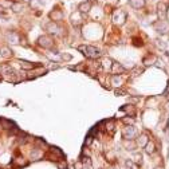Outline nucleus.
I'll use <instances>...</instances> for the list:
<instances>
[{
    "label": "nucleus",
    "mask_w": 169,
    "mask_h": 169,
    "mask_svg": "<svg viewBox=\"0 0 169 169\" xmlns=\"http://www.w3.org/2000/svg\"><path fill=\"white\" fill-rule=\"evenodd\" d=\"M78 50L89 59H97L102 55V53H101L98 48H95L94 46H79Z\"/></svg>",
    "instance_id": "obj_1"
},
{
    "label": "nucleus",
    "mask_w": 169,
    "mask_h": 169,
    "mask_svg": "<svg viewBox=\"0 0 169 169\" xmlns=\"http://www.w3.org/2000/svg\"><path fill=\"white\" fill-rule=\"evenodd\" d=\"M122 134L124 138H126V140H134L138 136V130L136 128H133V126H128V128L124 129Z\"/></svg>",
    "instance_id": "obj_2"
},
{
    "label": "nucleus",
    "mask_w": 169,
    "mask_h": 169,
    "mask_svg": "<svg viewBox=\"0 0 169 169\" xmlns=\"http://www.w3.org/2000/svg\"><path fill=\"white\" fill-rule=\"evenodd\" d=\"M38 43H39V46H42L43 48H51V47L54 46L53 38H50L48 35L40 36V38H39V40H38Z\"/></svg>",
    "instance_id": "obj_3"
},
{
    "label": "nucleus",
    "mask_w": 169,
    "mask_h": 169,
    "mask_svg": "<svg viewBox=\"0 0 169 169\" xmlns=\"http://www.w3.org/2000/svg\"><path fill=\"white\" fill-rule=\"evenodd\" d=\"M156 30H157V32H160V34H168L169 32V24L166 23V22L160 20L157 24H156Z\"/></svg>",
    "instance_id": "obj_4"
},
{
    "label": "nucleus",
    "mask_w": 169,
    "mask_h": 169,
    "mask_svg": "<svg viewBox=\"0 0 169 169\" xmlns=\"http://www.w3.org/2000/svg\"><path fill=\"white\" fill-rule=\"evenodd\" d=\"M111 73L116 74V75H120V74L125 73V67L122 66L121 63H117V62H113V64H111Z\"/></svg>",
    "instance_id": "obj_5"
},
{
    "label": "nucleus",
    "mask_w": 169,
    "mask_h": 169,
    "mask_svg": "<svg viewBox=\"0 0 169 169\" xmlns=\"http://www.w3.org/2000/svg\"><path fill=\"white\" fill-rule=\"evenodd\" d=\"M90 8H91V1L90 0H86V1L81 3L79 4V7H78V9H79L81 14H87V12L90 11Z\"/></svg>",
    "instance_id": "obj_6"
},
{
    "label": "nucleus",
    "mask_w": 169,
    "mask_h": 169,
    "mask_svg": "<svg viewBox=\"0 0 169 169\" xmlns=\"http://www.w3.org/2000/svg\"><path fill=\"white\" fill-rule=\"evenodd\" d=\"M19 64H20V67L22 69H24V70H32V69L40 66V64L31 63V62H27V61H19Z\"/></svg>",
    "instance_id": "obj_7"
},
{
    "label": "nucleus",
    "mask_w": 169,
    "mask_h": 169,
    "mask_svg": "<svg viewBox=\"0 0 169 169\" xmlns=\"http://www.w3.org/2000/svg\"><path fill=\"white\" fill-rule=\"evenodd\" d=\"M129 4H130L131 8L140 9L142 7H145V0H129Z\"/></svg>",
    "instance_id": "obj_8"
},
{
    "label": "nucleus",
    "mask_w": 169,
    "mask_h": 169,
    "mask_svg": "<svg viewBox=\"0 0 169 169\" xmlns=\"http://www.w3.org/2000/svg\"><path fill=\"white\" fill-rule=\"evenodd\" d=\"M46 30L48 32H51V34H58V31H61L59 26L56 24V22H51V23H48L46 26Z\"/></svg>",
    "instance_id": "obj_9"
},
{
    "label": "nucleus",
    "mask_w": 169,
    "mask_h": 169,
    "mask_svg": "<svg viewBox=\"0 0 169 169\" xmlns=\"http://www.w3.org/2000/svg\"><path fill=\"white\" fill-rule=\"evenodd\" d=\"M114 22L118 19V24H124L125 23V20H126V14L124 11H117V14L114 15Z\"/></svg>",
    "instance_id": "obj_10"
},
{
    "label": "nucleus",
    "mask_w": 169,
    "mask_h": 169,
    "mask_svg": "<svg viewBox=\"0 0 169 169\" xmlns=\"http://www.w3.org/2000/svg\"><path fill=\"white\" fill-rule=\"evenodd\" d=\"M157 14H158V18L160 19H165L166 18V7L164 3H160L157 7Z\"/></svg>",
    "instance_id": "obj_11"
},
{
    "label": "nucleus",
    "mask_w": 169,
    "mask_h": 169,
    "mask_svg": "<svg viewBox=\"0 0 169 169\" xmlns=\"http://www.w3.org/2000/svg\"><path fill=\"white\" fill-rule=\"evenodd\" d=\"M0 56L1 58H9V56H12V50L9 48V47H1L0 48Z\"/></svg>",
    "instance_id": "obj_12"
},
{
    "label": "nucleus",
    "mask_w": 169,
    "mask_h": 169,
    "mask_svg": "<svg viewBox=\"0 0 169 169\" xmlns=\"http://www.w3.org/2000/svg\"><path fill=\"white\" fill-rule=\"evenodd\" d=\"M145 152L148 155H153L156 152V146H155V142H153V141H148V144L145 145Z\"/></svg>",
    "instance_id": "obj_13"
},
{
    "label": "nucleus",
    "mask_w": 169,
    "mask_h": 169,
    "mask_svg": "<svg viewBox=\"0 0 169 169\" xmlns=\"http://www.w3.org/2000/svg\"><path fill=\"white\" fill-rule=\"evenodd\" d=\"M1 70H3V74H9V75H15V71L12 67L7 66V64H4L3 67H1Z\"/></svg>",
    "instance_id": "obj_14"
},
{
    "label": "nucleus",
    "mask_w": 169,
    "mask_h": 169,
    "mask_svg": "<svg viewBox=\"0 0 169 169\" xmlns=\"http://www.w3.org/2000/svg\"><path fill=\"white\" fill-rule=\"evenodd\" d=\"M1 124H3V128H6V129H14V128H16V125H15L14 122H11V121H7V120H1Z\"/></svg>",
    "instance_id": "obj_15"
},
{
    "label": "nucleus",
    "mask_w": 169,
    "mask_h": 169,
    "mask_svg": "<svg viewBox=\"0 0 169 169\" xmlns=\"http://www.w3.org/2000/svg\"><path fill=\"white\" fill-rule=\"evenodd\" d=\"M62 16H63V14H62L61 11H55V12H53L51 14V18H53V20H61L62 19Z\"/></svg>",
    "instance_id": "obj_16"
},
{
    "label": "nucleus",
    "mask_w": 169,
    "mask_h": 169,
    "mask_svg": "<svg viewBox=\"0 0 169 169\" xmlns=\"http://www.w3.org/2000/svg\"><path fill=\"white\" fill-rule=\"evenodd\" d=\"M125 146L129 148V150H133L136 148V144L133 142V140H128V141H125Z\"/></svg>",
    "instance_id": "obj_17"
},
{
    "label": "nucleus",
    "mask_w": 169,
    "mask_h": 169,
    "mask_svg": "<svg viewBox=\"0 0 169 169\" xmlns=\"http://www.w3.org/2000/svg\"><path fill=\"white\" fill-rule=\"evenodd\" d=\"M12 9H14V12H20L23 9V6L19 3H14L12 4Z\"/></svg>",
    "instance_id": "obj_18"
},
{
    "label": "nucleus",
    "mask_w": 169,
    "mask_h": 169,
    "mask_svg": "<svg viewBox=\"0 0 169 169\" xmlns=\"http://www.w3.org/2000/svg\"><path fill=\"white\" fill-rule=\"evenodd\" d=\"M134 162L136 164H138V165H141L142 164V157H141V155L138 153V155H136L134 156Z\"/></svg>",
    "instance_id": "obj_19"
},
{
    "label": "nucleus",
    "mask_w": 169,
    "mask_h": 169,
    "mask_svg": "<svg viewBox=\"0 0 169 169\" xmlns=\"http://www.w3.org/2000/svg\"><path fill=\"white\" fill-rule=\"evenodd\" d=\"M148 138H146V136H141V140L140 141H138V144H140V145H144V146H145L146 145V144H148Z\"/></svg>",
    "instance_id": "obj_20"
},
{
    "label": "nucleus",
    "mask_w": 169,
    "mask_h": 169,
    "mask_svg": "<svg viewBox=\"0 0 169 169\" xmlns=\"http://www.w3.org/2000/svg\"><path fill=\"white\" fill-rule=\"evenodd\" d=\"M111 82H113L114 86H118L117 83H121V78H120V77H117V75H114L113 79H111Z\"/></svg>",
    "instance_id": "obj_21"
},
{
    "label": "nucleus",
    "mask_w": 169,
    "mask_h": 169,
    "mask_svg": "<svg viewBox=\"0 0 169 169\" xmlns=\"http://www.w3.org/2000/svg\"><path fill=\"white\" fill-rule=\"evenodd\" d=\"M125 165H126V168H129V169H136V165H134V164L131 162L130 160H128V161H126V162H125Z\"/></svg>",
    "instance_id": "obj_22"
},
{
    "label": "nucleus",
    "mask_w": 169,
    "mask_h": 169,
    "mask_svg": "<svg viewBox=\"0 0 169 169\" xmlns=\"http://www.w3.org/2000/svg\"><path fill=\"white\" fill-rule=\"evenodd\" d=\"M108 130L110 131V133L114 130V124H113V121H110V122L108 124Z\"/></svg>",
    "instance_id": "obj_23"
},
{
    "label": "nucleus",
    "mask_w": 169,
    "mask_h": 169,
    "mask_svg": "<svg viewBox=\"0 0 169 169\" xmlns=\"http://www.w3.org/2000/svg\"><path fill=\"white\" fill-rule=\"evenodd\" d=\"M116 95H126V93L124 90H121V89H117V90H116Z\"/></svg>",
    "instance_id": "obj_24"
},
{
    "label": "nucleus",
    "mask_w": 169,
    "mask_h": 169,
    "mask_svg": "<svg viewBox=\"0 0 169 169\" xmlns=\"http://www.w3.org/2000/svg\"><path fill=\"white\" fill-rule=\"evenodd\" d=\"M39 155H40V152H39L38 149H36V150H34V152L31 153V157H32V158H35V157H38Z\"/></svg>",
    "instance_id": "obj_25"
},
{
    "label": "nucleus",
    "mask_w": 169,
    "mask_h": 169,
    "mask_svg": "<svg viewBox=\"0 0 169 169\" xmlns=\"http://www.w3.org/2000/svg\"><path fill=\"white\" fill-rule=\"evenodd\" d=\"M82 169H93V168H91V164H83V168Z\"/></svg>",
    "instance_id": "obj_26"
},
{
    "label": "nucleus",
    "mask_w": 169,
    "mask_h": 169,
    "mask_svg": "<svg viewBox=\"0 0 169 169\" xmlns=\"http://www.w3.org/2000/svg\"><path fill=\"white\" fill-rule=\"evenodd\" d=\"M91 141H93V138H91V136H89V137H87V140H86V145H90V144H91Z\"/></svg>",
    "instance_id": "obj_27"
},
{
    "label": "nucleus",
    "mask_w": 169,
    "mask_h": 169,
    "mask_svg": "<svg viewBox=\"0 0 169 169\" xmlns=\"http://www.w3.org/2000/svg\"><path fill=\"white\" fill-rule=\"evenodd\" d=\"M124 122H125V124H133L134 120H128V118H124Z\"/></svg>",
    "instance_id": "obj_28"
},
{
    "label": "nucleus",
    "mask_w": 169,
    "mask_h": 169,
    "mask_svg": "<svg viewBox=\"0 0 169 169\" xmlns=\"http://www.w3.org/2000/svg\"><path fill=\"white\" fill-rule=\"evenodd\" d=\"M62 59H64V61H69V59H71L70 55H62Z\"/></svg>",
    "instance_id": "obj_29"
},
{
    "label": "nucleus",
    "mask_w": 169,
    "mask_h": 169,
    "mask_svg": "<svg viewBox=\"0 0 169 169\" xmlns=\"http://www.w3.org/2000/svg\"><path fill=\"white\" fill-rule=\"evenodd\" d=\"M116 169H118V168H116Z\"/></svg>",
    "instance_id": "obj_30"
}]
</instances>
